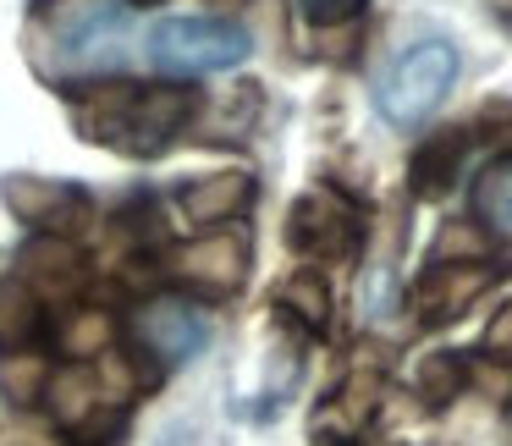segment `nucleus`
Returning a JSON list of instances; mask_svg holds the SVG:
<instances>
[{
  "label": "nucleus",
  "instance_id": "f257e3e1",
  "mask_svg": "<svg viewBox=\"0 0 512 446\" xmlns=\"http://www.w3.org/2000/svg\"><path fill=\"white\" fill-rule=\"evenodd\" d=\"M254 39L237 23H221V17H160L144 39V56L155 72H171V78H204V72H226L237 61H248Z\"/></svg>",
  "mask_w": 512,
  "mask_h": 446
},
{
  "label": "nucleus",
  "instance_id": "f03ea898",
  "mask_svg": "<svg viewBox=\"0 0 512 446\" xmlns=\"http://www.w3.org/2000/svg\"><path fill=\"white\" fill-rule=\"evenodd\" d=\"M457 83V50L446 39H419L408 45L375 83V111L391 127H419L424 116H435V105L452 94Z\"/></svg>",
  "mask_w": 512,
  "mask_h": 446
},
{
  "label": "nucleus",
  "instance_id": "7ed1b4c3",
  "mask_svg": "<svg viewBox=\"0 0 512 446\" xmlns=\"http://www.w3.org/2000/svg\"><path fill=\"white\" fill-rule=\"evenodd\" d=\"M127 17L122 0H78L56 17V45L67 50L72 67L100 72V67H122L127 61Z\"/></svg>",
  "mask_w": 512,
  "mask_h": 446
},
{
  "label": "nucleus",
  "instance_id": "20e7f679",
  "mask_svg": "<svg viewBox=\"0 0 512 446\" xmlns=\"http://www.w3.org/2000/svg\"><path fill=\"white\" fill-rule=\"evenodd\" d=\"M138 336H144L155 353L188 364V358L210 342V320H204L199 309H188V303H155V309L138 320Z\"/></svg>",
  "mask_w": 512,
  "mask_h": 446
},
{
  "label": "nucleus",
  "instance_id": "39448f33",
  "mask_svg": "<svg viewBox=\"0 0 512 446\" xmlns=\"http://www.w3.org/2000/svg\"><path fill=\"white\" fill-rule=\"evenodd\" d=\"M474 210H479V221H485L490 232L512 243V160H496V166H490L485 177H479V188H474Z\"/></svg>",
  "mask_w": 512,
  "mask_h": 446
},
{
  "label": "nucleus",
  "instance_id": "423d86ee",
  "mask_svg": "<svg viewBox=\"0 0 512 446\" xmlns=\"http://www.w3.org/2000/svg\"><path fill=\"white\" fill-rule=\"evenodd\" d=\"M457 155H463V138H441L435 149H424L419 155V188L424 193H441L446 188V177H452V166H457Z\"/></svg>",
  "mask_w": 512,
  "mask_h": 446
},
{
  "label": "nucleus",
  "instance_id": "0eeeda50",
  "mask_svg": "<svg viewBox=\"0 0 512 446\" xmlns=\"http://www.w3.org/2000/svg\"><path fill=\"white\" fill-rule=\"evenodd\" d=\"M369 0H298V12L309 17L314 28H336V23H353Z\"/></svg>",
  "mask_w": 512,
  "mask_h": 446
}]
</instances>
